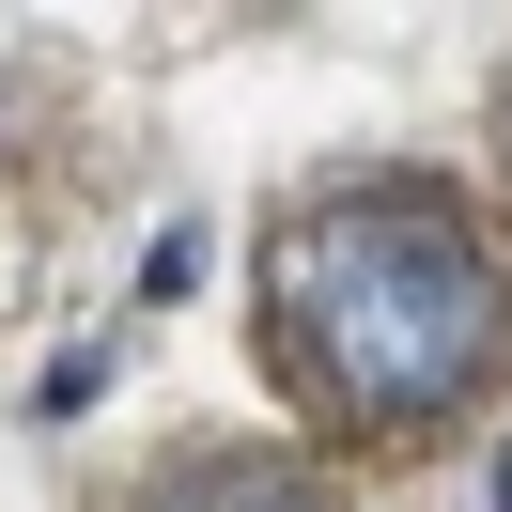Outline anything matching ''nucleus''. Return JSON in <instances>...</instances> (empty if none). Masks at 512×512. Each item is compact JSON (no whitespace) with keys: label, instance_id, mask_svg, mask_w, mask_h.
<instances>
[{"label":"nucleus","instance_id":"1","mask_svg":"<svg viewBox=\"0 0 512 512\" xmlns=\"http://www.w3.org/2000/svg\"><path fill=\"white\" fill-rule=\"evenodd\" d=\"M249 357L311 466H450L512 388V249L419 156H357L264 202Z\"/></svg>","mask_w":512,"mask_h":512},{"label":"nucleus","instance_id":"2","mask_svg":"<svg viewBox=\"0 0 512 512\" xmlns=\"http://www.w3.org/2000/svg\"><path fill=\"white\" fill-rule=\"evenodd\" d=\"M109 512H342V481L280 435H171Z\"/></svg>","mask_w":512,"mask_h":512},{"label":"nucleus","instance_id":"3","mask_svg":"<svg viewBox=\"0 0 512 512\" xmlns=\"http://www.w3.org/2000/svg\"><path fill=\"white\" fill-rule=\"evenodd\" d=\"M481 171H497V218H512V63H497V94H481Z\"/></svg>","mask_w":512,"mask_h":512}]
</instances>
